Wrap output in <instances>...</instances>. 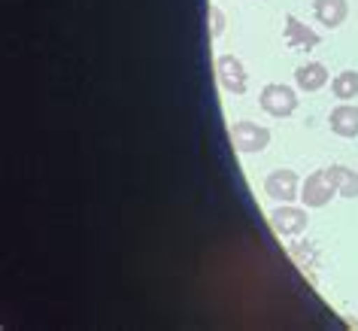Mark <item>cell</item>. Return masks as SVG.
<instances>
[{"instance_id": "1", "label": "cell", "mask_w": 358, "mask_h": 331, "mask_svg": "<svg viewBox=\"0 0 358 331\" xmlns=\"http://www.w3.org/2000/svg\"><path fill=\"white\" fill-rule=\"evenodd\" d=\"M258 104H262V110L267 115H273V119H285V115H292L298 110V94H294V88L289 85H264L262 94H258Z\"/></svg>"}, {"instance_id": "2", "label": "cell", "mask_w": 358, "mask_h": 331, "mask_svg": "<svg viewBox=\"0 0 358 331\" xmlns=\"http://www.w3.org/2000/svg\"><path fill=\"white\" fill-rule=\"evenodd\" d=\"M334 195H337L334 174H331V167H322V171L307 176V183H303V189H301V201L307 204V207H325Z\"/></svg>"}, {"instance_id": "3", "label": "cell", "mask_w": 358, "mask_h": 331, "mask_svg": "<svg viewBox=\"0 0 358 331\" xmlns=\"http://www.w3.org/2000/svg\"><path fill=\"white\" fill-rule=\"evenodd\" d=\"M231 143H234L237 152H262L271 143V131L264 125L243 119V122H234V128H231Z\"/></svg>"}, {"instance_id": "4", "label": "cell", "mask_w": 358, "mask_h": 331, "mask_svg": "<svg viewBox=\"0 0 358 331\" xmlns=\"http://www.w3.org/2000/svg\"><path fill=\"white\" fill-rule=\"evenodd\" d=\"M216 73H219V83L228 94H243L246 92V67L243 61L234 58V55H219L216 61Z\"/></svg>"}, {"instance_id": "5", "label": "cell", "mask_w": 358, "mask_h": 331, "mask_svg": "<svg viewBox=\"0 0 358 331\" xmlns=\"http://www.w3.org/2000/svg\"><path fill=\"white\" fill-rule=\"evenodd\" d=\"M264 195H267V198H273V201H282V204L301 198V195H298V174L289 171V167L273 171L264 180Z\"/></svg>"}, {"instance_id": "6", "label": "cell", "mask_w": 358, "mask_h": 331, "mask_svg": "<svg viewBox=\"0 0 358 331\" xmlns=\"http://www.w3.org/2000/svg\"><path fill=\"white\" fill-rule=\"evenodd\" d=\"M271 222H273V228L280 231L282 237H292V234H301L303 228H307V210H301V207H289V204H282V207H276L271 213Z\"/></svg>"}, {"instance_id": "7", "label": "cell", "mask_w": 358, "mask_h": 331, "mask_svg": "<svg viewBox=\"0 0 358 331\" xmlns=\"http://www.w3.org/2000/svg\"><path fill=\"white\" fill-rule=\"evenodd\" d=\"M331 131L337 134V137H358V106L352 104H340L331 110Z\"/></svg>"}, {"instance_id": "8", "label": "cell", "mask_w": 358, "mask_h": 331, "mask_svg": "<svg viewBox=\"0 0 358 331\" xmlns=\"http://www.w3.org/2000/svg\"><path fill=\"white\" fill-rule=\"evenodd\" d=\"M294 83H298L301 92H319V88L328 83V67L319 64V61L301 64L298 70H294Z\"/></svg>"}, {"instance_id": "9", "label": "cell", "mask_w": 358, "mask_h": 331, "mask_svg": "<svg viewBox=\"0 0 358 331\" xmlns=\"http://www.w3.org/2000/svg\"><path fill=\"white\" fill-rule=\"evenodd\" d=\"M285 43L292 49H313L319 46V34L310 31L307 24H301L294 15H285Z\"/></svg>"}, {"instance_id": "10", "label": "cell", "mask_w": 358, "mask_h": 331, "mask_svg": "<svg viewBox=\"0 0 358 331\" xmlns=\"http://www.w3.org/2000/svg\"><path fill=\"white\" fill-rule=\"evenodd\" d=\"M313 13H316V19L322 24H328V28H337V24L346 22V0H313Z\"/></svg>"}, {"instance_id": "11", "label": "cell", "mask_w": 358, "mask_h": 331, "mask_svg": "<svg viewBox=\"0 0 358 331\" xmlns=\"http://www.w3.org/2000/svg\"><path fill=\"white\" fill-rule=\"evenodd\" d=\"M331 92H334V97H340L343 104L358 97V70H343V73H337L334 83H331Z\"/></svg>"}, {"instance_id": "12", "label": "cell", "mask_w": 358, "mask_h": 331, "mask_svg": "<svg viewBox=\"0 0 358 331\" xmlns=\"http://www.w3.org/2000/svg\"><path fill=\"white\" fill-rule=\"evenodd\" d=\"M331 174H334V183H337V195H343V198H358V174L355 171H349L343 164H334Z\"/></svg>"}, {"instance_id": "13", "label": "cell", "mask_w": 358, "mask_h": 331, "mask_svg": "<svg viewBox=\"0 0 358 331\" xmlns=\"http://www.w3.org/2000/svg\"><path fill=\"white\" fill-rule=\"evenodd\" d=\"M210 37H222L225 34V13L219 6H210Z\"/></svg>"}]
</instances>
